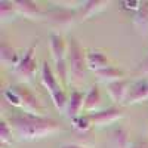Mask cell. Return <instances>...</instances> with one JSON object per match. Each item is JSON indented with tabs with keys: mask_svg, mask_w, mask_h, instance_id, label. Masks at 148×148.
I'll list each match as a JSON object with an SVG mask.
<instances>
[{
	"mask_svg": "<svg viewBox=\"0 0 148 148\" xmlns=\"http://www.w3.org/2000/svg\"><path fill=\"white\" fill-rule=\"evenodd\" d=\"M0 59H2V62L5 65H9V67H16L21 56L18 55V52L15 51L12 46L6 45V43H2L0 46Z\"/></svg>",
	"mask_w": 148,
	"mask_h": 148,
	"instance_id": "16",
	"label": "cell"
},
{
	"mask_svg": "<svg viewBox=\"0 0 148 148\" xmlns=\"http://www.w3.org/2000/svg\"><path fill=\"white\" fill-rule=\"evenodd\" d=\"M84 110V95L80 90H71L68 96V102L65 107V113L67 116L74 120L79 116H82V111Z\"/></svg>",
	"mask_w": 148,
	"mask_h": 148,
	"instance_id": "9",
	"label": "cell"
},
{
	"mask_svg": "<svg viewBox=\"0 0 148 148\" xmlns=\"http://www.w3.org/2000/svg\"><path fill=\"white\" fill-rule=\"evenodd\" d=\"M102 102V96H101V90L96 84L90 86V89L88 90V93L84 95V111L88 113H95V111H99Z\"/></svg>",
	"mask_w": 148,
	"mask_h": 148,
	"instance_id": "12",
	"label": "cell"
},
{
	"mask_svg": "<svg viewBox=\"0 0 148 148\" xmlns=\"http://www.w3.org/2000/svg\"><path fill=\"white\" fill-rule=\"evenodd\" d=\"M95 74H96V77L99 79L101 82H104V83H107V84L125 79V73H123L120 68L113 67V65H110V67H107V68H104V70H101V71H96Z\"/></svg>",
	"mask_w": 148,
	"mask_h": 148,
	"instance_id": "15",
	"label": "cell"
},
{
	"mask_svg": "<svg viewBox=\"0 0 148 148\" xmlns=\"http://www.w3.org/2000/svg\"><path fill=\"white\" fill-rule=\"evenodd\" d=\"M133 24L138 30L147 33V30H148V2H142L139 9L135 12Z\"/></svg>",
	"mask_w": 148,
	"mask_h": 148,
	"instance_id": "17",
	"label": "cell"
},
{
	"mask_svg": "<svg viewBox=\"0 0 148 148\" xmlns=\"http://www.w3.org/2000/svg\"><path fill=\"white\" fill-rule=\"evenodd\" d=\"M135 74L139 77H144V79H148V53L145 55L144 59L139 61V64L135 68Z\"/></svg>",
	"mask_w": 148,
	"mask_h": 148,
	"instance_id": "22",
	"label": "cell"
},
{
	"mask_svg": "<svg viewBox=\"0 0 148 148\" xmlns=\"http://www.w3.org/2000/svg\"><path fill=\"white\" fill-rule=\"evenodd\" d=\"M61 148H84L83 145H77V144H67V145H62Z\"/></svg>",
	"mask_w": 148,
	"mask_h": 148,
	"instance_id": "24",
	"label": "cell"
},
{
	"mask_svg": "<svg viewBox=\"0 0 148 148\" xmlns=\"http://www.w3.org/2000/svg\"><path fill=\"white\" fill-rule=\"evenodd\" d=\"M130 148H148V141H136L130 145Z\"/></svg>",
	"mask_w": 148,
	"mask_h": 148,
	"instance_id": "23",
	"label": "cell"
},
{
	"mask_svg": "<svg viewBox=\"0 0 148 148\" xmlns=\"http://www.w3.org/2000/svg\"><path fill=\"white\" fill-rule=\"evenodd\" d=\"M49 49L55 62L67 59V52H68V43L65 42V39L58 33H52L49 37Z\"/></svg>",
	"mask_w": 148,
	"mask_h": 148,
	"instance_id": "8",
	"label": "cell"
},
{
	"mask_svg": "<svg viewBox=\"0 0 148 148\" xmlns=\"http://www.w3.org/2000/svg\"><path fill=\"white\" fill-rule=\"evenodd\" d=\"M47 19L53 22L55 25L59 27H70L74 22L80 21L79 18V10L76 9H70V8H53L46 14Z\"/></svg>",
	"mask_w": 148,
	"mask_h": 148,
	"instance_id": "6",
	"label": "cell"
},
{
	"mask_svg": "<svg viewBox=\"0 0 148 148\" xmlns=\"http://www.w3.org/2000/svg\"><path fill=\"white\" fill-rule=\"evenodd\" d=\"M67 43H68L67 64H68L70 77H73L77 82H82V79L84 76V70L88 67V64H86V53L82 49L80 43L74 37H70Z\"/></svg>",
	"mask_w": 148,
	"mask_h": 148,
	"instance_id": "4",
	"label": "cell"
},
{
	"mask_svg": "<svg viewBox=\"0 0 148 148\" xmlns=\"http://www.w3.org/2000/svg\"><path fill=\"white\" fill-rule=\"evenodd\" d=\"M5 98L10 105L22 108L24 113L42 116L40 114V105H39L37 98L27 88H24L22 84H15V86H10L9 89H6Z\"/></svg>",
	"mask_w": 148,
	"mask_h": 148,
	"instance_id": "2",
	"label": "cell"
},
{
	"mask_svg": "<svg viewBox=\"0 0 148 148\" xmlns=\"http://www.w3.org/2000/svg\"><path fill=\"white\" fill-rule=\"evenodd\" d=\"M105 5H107V2H104V0H90V2L82 3V5L77 8L80 21L93 16V15L98 14L99 10H102V9L105 8Z\"/></svg>",
	"mask_w": 148,
	"mask_h": 148,
	"instance_id": "14",
	"label": "cell"
},
{
	"mask_svg": "<svg viewBox=\"0 0 148 148\" xmlns=\"http://www.w3.org/2000/svg\"><path fill=\"white\" fill-rule=\"evenodd\" d=\"M86 64H88V68H90L92 71H101L107 67H110V61L108 58L98 51H89L86 53Z\"/></svg>",
	"mask_w": 148,
	"mask_h": 148,
	"instance_id": "13",
	"label": "cell"
},
{
	"mask_svg": "<svg viewBox=\"0 0 148 148\" xmlns=\"http://www.w3.org/2000/svg\"><path fill=\"white\" fill-rule=\"evenodd\" d=\"M89 117L93 123V126L111 125V123H114L123 117V110L119 107H110L107 110H99V111H95V113H90Z\"/></svg>",
	"mask_w": 148,
	"mask_h": 148,
	"instance_id": "7",
	"label": "cell"
},
{
	"mask_svg": "<svg viewBox=\"0 0 148 148\" xmlns=\"http://www.w3.org/2000/svg\"><path fill=\"white\" fill-rule=\"evenodd\" d=\"M9 123L12 129L15 130V133L24 141L40 139L62 129L59 121L52 117L36 116V114H28V113L12 116L9 119Z\"/></svg>",
	"mask_w": 148,
	"mask_h": 148,
	"instance_id": "1",
	"label": "cell"
},
{
	"mask_svg": "<svg viewBox=\"0 0 148 148\" xmlns=\"http://www.w3.org/2000/svg\"><path fill=\"white\" fill-rule=\"evenodd\" d=\"M42 83L47 89V92H49V95H51L55 107L58 110H65L68 98H67V95H65V92L62 89V86H61L56 74L53 73L51 65L47 64V61H45V62L42 64Z\"/></svg>",
	"mask_w": 148,
	"mask_h": 148,
	"instance_id": "3",
	"label": "cell"
},
{
	"mask_svg": "<svg viewBox=\"0 0 148 148\" xmlns=\"http://www.w3.org/2000/svg\"><path fill=\"white\" fill-rule=\"evenodd\" d=\"M16 16H18V12L14 2H5V0L0 2V19H2V22L10 21Z\"/></svg>",
	"mask_w": 148,
	"mask_h": 148,
	"instance_id": "19",
	"label": "cell"
},
{
	"mask_svg": "<svg viewBox=\"0 0 148 148\" xmlns=\"http://www.w3.org/2000/svg\"><path fill=\"white\" fill-rule=\"evenodd\" d=\"M12 130L14 129H12L10 123L3 119L2 123H0V142H2L3 147H6L8 144L12 142Z\"/></svg>",
	"mask_w": 148,
	"mask_h": 148,
	"instance_id": "20",
	"label": "cell"
},
{
	"mask_svg": "<svg viewBox=\"0 0 148 148\" xmlns=\"http://www.w3.org/2000/svg\"><path fill=\"white\" fill-rule=\"evenodd\" d=\"M18 15L25 16L28 19H40L43 16V12L40 9V6L31 2V0H16L14 2Z\"/></svg>",
	"mask_w": 148,
	"mask_h": 148,
	"instance_id": "10",
	"label": "cell"
},
{
	"mask_svg": "<svg viewBox=\"0 0 148 148\" xmlns=\"http://www.w3.org/2000/svg\"><path fill=\"white\" fill-rule=\"evenodd\" d=\"M36 46H37V42L33 43L27 51L19 59L18 65L14 68L15 74L24 82H28L33 79L34 73L37 70V61H36V56H34V52H36Z\"/></svg>",
	"mask_w": 148,
	"mask_h": 148,
	"instance_id": "5",
	"label": "cell"
},
{
	"mask_svg": "<svg viewBox=\"0 0 148 148\" xmlns=\"http://www.w3.org/2000/svg\"><path fill=\"white\" fill-rule=\"evenodd\" d=\"M145 82V89H147V95H148V79H144Z\"/></svg>",
	"mask_w": 148,
	"mask_h": 148,
	"instance_id": "25",
	"label": "cell"
},
{
	"mask_svg": "<svg viewBox=\"0 0 148 148\" xmlns=\"http://www.w3.org/2000/svg\"><path fill=\"white\" fill-rule=\"evenodd\" d=\"M73 126L76 127L77 130L86 132V130H89V129L93 126V123H92L89 114H84V116L82 114V116H79L77 119H74V120H73Z\"/></svg>",
	"mask_w": 148,
	"mask_h": 148,
	"instance_id": "21",
	"label": "cell"
},
{
	"mask_svg": "<svg viewBox=\"0 0 148 148\" xmlns=\"http://www.w3.org/2000/svg\"><path fill=\"white\" fill-rule=\"evenodd\" d=\"M107 89H108V93L111 96V99H113L114 102H117V104H120V102L126 101L129 89H130V83L126 79L117 80V82H113V83H108Z\"/></svg>",
	"mask_w": 148,
	"mask_h": 148,
	"instance_id": "11",
	"label": "cell"
},
{
	"mask_svg": "<svg viewBox=\"0 0 148 148\" xmlns=\"http://www.w3.org/2000/svg\"><path fill=\"white\" fill-rule=\"evenodd\" d=\"M129 142V132L125 127H116L113 130V148H130Z\"/></svg>",
	"mask_w": 148,
	"mask_h": 148,
	"instance_id": "18",
	"label": "cell"
}]
</instances>
